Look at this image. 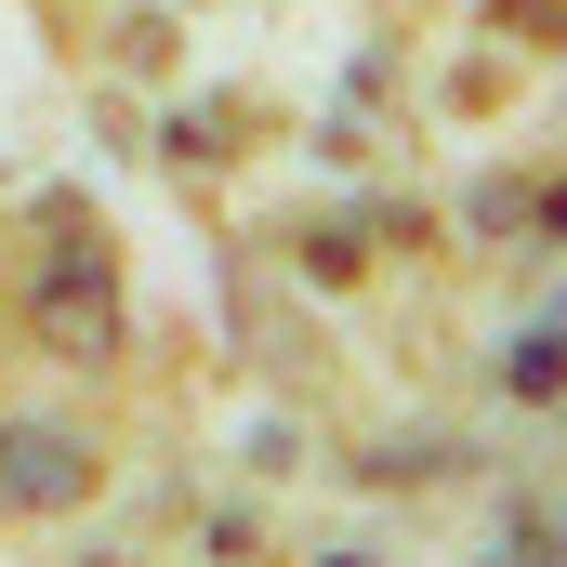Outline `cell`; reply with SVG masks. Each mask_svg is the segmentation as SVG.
I'll return each mask as SVG.
<instances>
[{"instance_id":"obj_2","label":"cell","mask_w":567,"mask_h":567,"mask_svg":"<svg viewBox=\"0 0 567 567\" xmlns=\"http://www.w3.org/2000/svg\"><path fill=\"white\" fill-rule=\"evenodd\" d=\"M93 502V449L66 423H0V515H80Z\"/></svg>"},{"instance_id":"obj_1","label":"cell","mask_w":567,"mask_h":567,"mask_svg":"<svg viewBox=\"0 0 567 567\" xmlns=\"http://www.w3.org/2000/svg\"><path fill=\"white\" fill-rule=\"evenodd\" d=\"M40 343L53 357H120V265L93 251L80 198H53V225H40Z\"/></svg>"}]
</instances>
